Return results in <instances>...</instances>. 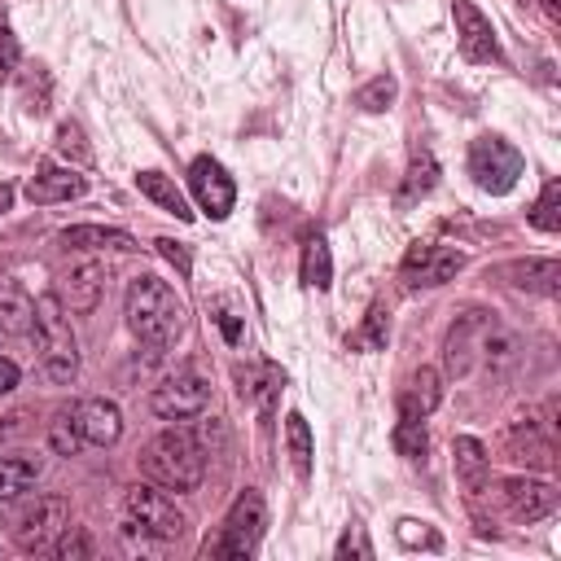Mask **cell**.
Instances as JSON below:
<instances>
[{"label": "cell", "mask_w": 561, "mask_h": 561, "mask_svg": "<svg viewBox=\"0 0 561 561\" xmlns=\"http://www.w3.org/2000/svg\"><path fill=\"white\" fill-rule=\"evenodd\" d=\"M136 188L158 206V210H167V215H175V219H193V210H188V202H184V193L175 188V180L171 175H162V171H140L136 175Z\"/></svg>", "instance_id": "24"}, {"label": "cell", "mask_w": 561, "mask_h": 561, "mask_svg": "<svg viewBox=\"0 0 561 561\" xmlns=\"http://www.w3.org/2000/svg\"><path fill=\"white\" fill-rule=\"evenodd\" d=\"M478 359H482L495 377H504V373H513V368L522 364V337H517L513 329H504V324L491 316L486 329H482V337H478Z\"/></svg>", "instance_id": "19"}, {"label": "cell", "mask_w": 561, "mask_h": 561, "mask_svg": "<svg viewBox=\"0 0 561 561\" xmlns=\"http://www.w3.org/2000/svg\"><path fill=\"white\" fill-rule=\"evenodd\" d=\"M434 184H438V162H434V153H430V149H412L408 175H403V188H399V206H408V202L434 193Z\"/></svg>", "instance_id": "26"}, {"label": "cell", "mask_w": 561, "mask_h": 561, "mask_svg": "<svg viewBox=\"0 0 561 561\" xmlns=\"http://www.w3.org/2000/svg\"><path fill=\"white\" fill-rule=\"evenodd\" d=\"M263 526H267V504H263V495H259L254 486H245V491L232 500V508H228V517H224V530H219V539L210 543V557H232V561L254 557V548H259V539H263Z\"/></svg>", "instance_id": "5"}, {"label": "cell", "mask_w": 561, "mask_h": 561, "mask_svg": "<svg viewBox=\"0 0 561 561\" xmlns=\"http://www.w3.org/2000/svg\"><path fill=\"white\" fill-rule=\"evenodd\" d=\"M543 9H548V13H552V18H557V13H561V4H557V0H543Z\"/></svg>", "instance_id": "44"}, {"label": "cell", "mask_w": 561, "mask_h": 561, "mask_svg": "<svg viewBox=\"0 0 561 561\" xmlns=\"http://www.w3.org/2000/svg\"><path fill=\"white\" fill-rule=\"evenodd\" d=\"M39 478V460L35 456H0V500H18L22 491H31Z\"/></svg>", "instance_id": "30"}, {"label": "cell", "mask_w": 561, "mask_h": 561, "mask_svg": "<svg viewBox=\"0 0 561 561\" xmlns=\"http://www.w3.org/2000/svg\"><path fill=\"white\" fill-rule=\"evenodd\" d=\"M57 153L70 158V162H79V167L92 162V145L83 140V127H79V123H61V127H57Z\"/></svg>", "instance_id": "36"}, {"label": "cell", "mask_w": 561, "mask_h": 561, "mask_svg": "<svg viewBox=\"0 0 561 561\" xmlns=\"http://www.w3.org/2000/svg\"><path fill=\"white\" fill-rule=\"evenodd\" d=\"M285 451H289L294 473L307 478V473H311V456H316V447H311V425H307L302 412H289V416H285Z\"/></svg>", "instance_id": "29"}, {"label": "cell", "mask_w": 561, "mask_h": 561, "mask_svg": "<svg viewBox=\"0 0 561 561\" xmlns=\"http://www.w3.org/2000/svg\"><path fill=\"white\" fill-rule=\"evenodd\" d=\"M394 92H399L394 75H377V79H368V83L355 92V105H359V110H368V114H381V110H390Z\"/></svg>", "instance_id": "34"}, {"label": "cell", "mask_w": 561, "mask_h": 561, "mask_svg": "<svg viewBox=\"0 0 561 561\" xmlns=\"http://www.w3.org/2000/svg\"><path fill=\"white\" fill-rule=\"evenodd\" d=\"M333 557H337V561H346V557H359V561H368V557H373V543H368L364 526H346V535L337 539Z\"/></svg>", "instance_id": "39"}, {"label": "cell", "mask_w": 561, "mask_h": 561, "mask_svg": "<svg viewBox=\"0 0 561 561\" xmlns=\"http://www.w3.org/2000/svg\"><path fill=\"white\" fill-rule=\"evenodd\" d=\"M465 267V254L456 245H434V241H412L403 263H399V280L403 289H434L456 280V272Z\"/></svg>", "instance_id": "7"}, {"label": "cell", "mask_w": 561, "mask_h": 561, "mask_svg": "<svg viewBox=\"0 0 561 561\" xmlns=\"http://www.w3.org/2000/svg\"><path fill=\"white\" fill-rule=\"evenodd\" d=\"M0 443H4V425H0Z\"/></svg>", "instance_id": "45"}, {"label": "cell", "mask_w": 561, "mask_h": 561, "mask_svg": "<svg viewBox=\"0 0 561 561\" xmlns=\"http://www.w3.org/2000/svg\"><path fill=\"white\" fill-rule=\"evenodd\" d=\"M31 320H35L31 294L18 280H0V333L22 337V333H31Z\"/></svg>", "instance_id": "22"}, {"label": "cell", "mask_w": 561, "mask_h": 561, "mask_svg": "<svg viewBox=\"0 0 561 561\" xmlns=\"http://www.w3.org/2000/svg\"><path fill=\"white\" fill-rule=\"evenodd\" d=\"M530 224L539 232H561V180H548L539 202L530 206Z\"/></svg>", "instance_id": "33"}, {"label": "cell", "mask_w": 561, "mask_h": 561, "mask_svg": "<svg viewBox=\"0 0 561 561\" xmlns=\"http://www.w3.org/2000/svg\"><path fill=\"white\" fill-rule=\"evenodd\" d=\"M386 342H390V311H386V302H373L364 311L359 329L346 333V346L351 351H386Z\"/></svg>", "instance_id": "27"}, {"label": "cell", "mask_w": 561, "mask_h": 561, "mask_svg": "<svg viewBox=\"0 0 561 561\" xmlns=\"http://www.w3.org/2000/svg\"><path fill=\"white\" fill-rule=\"evenodd\" d=\"M451 465H456V478H460V486H465L469 495L486 491V482H491V451H486L482 438L456 434V438H451Z\"/></svg>", "instance_id": "18"}, {"label": "cell", "mask_w": 561, "mask_h": 561, "mask_svg": "<svg viewBox=\"0 0 561 561\" xmlns=\"http://www.w3.org/2000/svg\"><path fill=\"white\" fill-rule=\"evenodd\" d=\"M66 522H70V504L61 495H35L13 517V543L22 552H48V543L61 535Z\"/></svg>", "instance_id": "9"}, {"label": "cell", "mask_w": 561, "mask_h": 561, "mask_svg": "<svg viewBox=\"0 0 561 561\" xmlns=\"http://www.w3.org/2000/svg\"><path fill=\"white\" fill-rule=\"evenodd\" d=\"M9 206H13V184H4V180H0V215H4Z\"/></svg>", "instance_id": "43"}, {"label": "cell", "mask_w": 561, "mask_h": 561, "mask_svg": "<svg viewBox=\"0 0 561 561\" xmlns=\"http://www.w3.org/2000/svg\"><path fill=\"white\" fill-rule=\"evenodd\" d=\"M206 403H210V377H206L202 364H180V368L167 373V377L153 386V394H149V408H153V416H162V421H188V416H197Z\"/></svg>", "instance_id": "4"}, {"label": "cell", "mask_w": 561, "mask_h": 561, "mask_svg": "<svg viewBox=\"0 0 561 561\" xmlns=\"http://www.w3.org/2000/svg\"><path fill=\"white\" fill-rule=\"evenodd\" d=\"M48 552L57 557V561H88L92 552H96V543H92V535L83 530V526H61V535L48 543Z\"/></svg>", "instance_id": "32"}, {"label": "cell", "mask_w": 561, "mask_h": 561, "mask_svg": "<svg viewBox=\"0 0 561 561\" xmlns=\"http://www.w3.org/2000/svg\"><path fill=\"white\" fill-rule=\"evenodd\" d=\"M508 276L522 285V289H535L543 298H557L561 294V263L557 259H526V263H513Z\"/></svg>", "instance_id": "25"}, {"label": "cell", "mask_w": 561, "mask_h": 561, "mask_svg": "<svg viewBox=\"0 0 561 561\" xmlns=\"http://www.w3.org/2000/svg\"><path fill=\"white\" fill-rule=\"evenodd\" d=\"M215 324H219V333H224V337H228L232 346L241 342V320H237V311H228V307H224V311L215 316Z\"/></svg>", "instance_id": "41"}, {"label": "cell", "mask_w": 561, "mask_h": 561, "mask_svg": "<svg viewBox=\"0 0 561 561\" xmlns=\"http://www.w3.org/2000/svg\"><path fill=\"white\" fill-rule=\"evenodd\" d=\"M88 193V180L75 171V167H39L31 180H26V197L35 206H53V202H75Z\"/></svg>", "instance_id": "17"}, {"label": "cell", "mask_w": 561, "mask_h": 561, "mask_svg": "<svg viewBox=\"0 0 561 561\" xmlns=\"http://www.w3.org/2000/svg\"><path fill=\"white\" fill-rule=\"evenodd\" d=\"M188 188H193L197 206H202L210 219H228V210H232V202H237V184H232V175L224 171L219 158H210V153L193 158V167H188Z\"/></svg>", "instance_id": "11"}, {"label": "cell", "mask_w": 561, "mask_h": 561, "mask_svg": "<svg viewBox=\"0 0 561 561\" xmlns=\"http://www.w3.org/2000/svg\"><path fill=\"white\" fill-rule=\"evenodd\" d=\"M127 517L140 522L153 539L162 543H175L184 530H188V517L175 508V500L167 491H158V482H136L127 491Z\"/></svg>", "instance_id": "8"}, {"label": "cell", "mask_w": 561, "mask_h": 561, "mask_svg": "<svg viewBox=\"0 0 561 561\" xmlns=\"http://www.w3.org/2000/svg\"><path fill=\"white\" fill-rule=\"evenodd\" d=\"M153 245H158V254H162V259H167V263H171L180 276H188V272H193V259H188V250H184L180 241H171V237H158Z\"/></svg>", "instance_id": "40"}, {"label": "cell", "mask_w": 561, "mask_h": 561, "mask_svg": "<svg viewBox=\"0 0 561 561\" xmlns=\"http://www.w3.org/2000/svg\"><path fill=\"white\" fill-rule=\"evenodd\" d=\"M206 447L193 430H162L140 447V473L162 491H197L206 478Z\"/></svg>", "instance_id": "2"}, {"label": "cell", "mask_w": 561, "mask_h": 561, "mask_svg": "<svg viewBox=\"0 0 561 561\" xmlns=\"http://www.w3.org/2000/svg\"><path fill=\"white\" fill-rule=\"evenodd\" d=\"M302 285H311V289H329L333 285V254H329L324 232H311L302 241Z\"/></svg>", "instance_id": "28"}, {"label": "cell", "mask_w": 561, "mask_h": 561, "mask_svg": "<svg viewBox=\"0 0 561 561\" xmlns=\"http://www.w3.org/2000/svg\"><path fill=\"white\" fill-rule=\"evenodd\" d=\"M486 320H491L486 311H469V316H460V320L451 324V333H447V342H443V364H447L451 377H465V373L473 368V359H478V337H482Z\"/></svg>", "instance_id": "16"}, {"label": "cell", "mask_w": 561, "mask_h": 561, "mask_svg": "<svg viewBox=\"0 0 561 561\" xmlns=\"http://www.w3.org/2000/svg\"><path fill=\"white\" fill-rule=\"evenodd\" d=\"M394 535H399L403 548H438V543H443L425 522H412V517H403V522L394 526Z\"/></svg>", "instance_id": "38"}, {"label": "cell", "mask_w": 561, "mask_h": 561, "mask_svg": "<svg viewBox=\"0 0 561 561\" xmlns=\"http://www.w3.org/2000/svg\"><path fill=\"white\" fill-rule=\"evenodd\" d=\"M451 18H456V44H460L465 61H500L495 26L486 22V13L473 0H451Z\"/></svg>", "instance_id": "13"}, {"label": "cell", "mask_w": 561, "mask_h": 561, "mask_svg": "<svg viewBox=\"0 0 561 561\" xmlns=\"http://www.w3.org/2000/svg\"><path fill=\"white\" fill-rule=\"evenodd\" d=\"M557 486L548 482V478H504L500 482V504H504V513L513 517V522H539V517H548L552 508H557Z\"/></svg>", "instance_id": "12"}, {"label": "cell", "mask_w": 561, "mask_h": 561, "mask_svg": "<svg viewBox=\"0 0 561 561\" xmlns=\"http://www.w3.org/2000/svg\"><path fill=\"white\" fill-rule=\"evenodd\" d=\"M443 403V377L434 373V368H412L408 373V381L399 386V412H408V416H430L434 408Z\"/></svg>", "instance_id": "21"}, {"label": "cell", "mask_w": 561, "mask_h": 561, "mask_svg": "<svg viewBox=\"0 0 561 561\" xmlns=\"http://www.w3.org/2000/svg\"><path fill=\"white\" fill-rule=\"evenodd\" d=\"M48 447H53L57 456H75V451L83 447V438H79V430H75L70 412H61V416L48 425Z\"/></svg>", "instance_id": "37"}, {"label": "cell", "mask_w": 561, "mask_h": 561, "mask_svg": "<svg viewBox=\"0 0 561 561\" xmlns=\"http://www.w3.org/2000/svg\"><path fill=\"white\" fill-rule=\"evenodd\" d=\"M526 171V158L504 140V136H478L469 145V175L482 193H508Z\"/></svg>", "instance_id": "6"}, {"label": "cell", "mask_w": 561, "mask_h": 561, "mask_svg": "<svg viewBox=\"0 0 561 561\" xmlns=\"http://www.w3.org/2000/svg\"><path fill=\"white\" fill-rule=\"evenodd\" d=\"M18 377H22V373H18V364H13L9 355H0V394H9V390L18 386Z\"/></svg>", "instance_id": "42"}, {"label": "cell", "mask_w": 561, "mask_h": 561, "mask_svg": "<svg viewBox=\"0 0 561 561\" xmlns=\"http://www.w3.org/2000/svg\"><path fill=\"white\" fill-rule=\"evenodd\" d=\"M70 421H75L79 438L92 443V447H114L123 438V412H118L114 399H83L70 412Z\"/></svg>", "instance_id": "15"}, {"label": "cell", "mask_w": 561, "mask_h": 561, "mask_svg": "<svg viewBox=\"0 0 561 561\" xmlns=\"http://www.w3.org/2000/svg\"><path fill=\"white\" fill-rule=\"evenodd\" d=\"M101 298H105V263H101V259H79V263H70L66 289H61L66 311L92 316V311L101 307Z\"/></svg>", "instance_id": "14"}, {"label": "cell", "mask_w": 561, "mask_h": 561, "mask_svg": "<svg viewBox=\"0 0 561 561\" xmlns=\"http://www.w3.org/2000/svg\"><path fill=\"white\" fill-rule=\"evenodd\" d=\"M18 66H22V48H18V39H13L9 9H4V0H0V83H9V79L18 75Z\"/></svg>", "instance_id": "35"}, {"label": "cell", "mask_w": 561, "mask_h": 561, "mask_svg": "<svg viewBox=\"0 0 561 561\" xmlns=\"http://www.w3.org/2000/svg\"><path fill=\"white\" fill-rule=\"evenodd\" d=\"M390 443H394V451H399V456L421 460V456H425V447H430L425 416H408V412H399V421H394V430H390Z\"/></svg>", "instance_id": "31"}, {"label": "cell", "mask_w": 561, "mask_h": 561, "mask_svg": "<svg viewBox=\"0 0 561 561\" xmlns=\"http://www.w3.org/2000/svg\"><path fill=\"white\" fill-rule=\"evenodd\" d=\"M31 333L39 342V359H44V377L66 386L79 373V351H75V333H70V316L61 294H39L35 298V320Z\"/></svg>", "instance_id": "3"}, {"label": "cell", "mask_w": 561, "mask_h": 561, "mask_svg": "<svg viewBox=\"0 0 561 561\" xmlns=\"http://www.w3.org/2000/svg\"><path fill=\"white\" fill-rule=\"evenodd\" d=\"M123 316H127L131 337L140 346H149V351H167L180 337V329H184V302H180V294L162 276H153V272H140L127 285Z\"/></svg>", "instance_id": "1"}, {"label": "cell", "mask_w": 561, "mask_h": 561, "mask_svg": "<svg viewBox=\"0 0 561 561\" xmlns=\"http://www.w3.org/2000/svg\"><path fill=\"white\" fill-rule=\"evenodd\" d=\"M61 241L75 250H136V237L123 228H105V224H75L61 228Z\"/></svg>", "instance_id": "23"}, {"label": "cell", "mask_w": 561, "mask_h": 561, "mask_svg": "<svg viewBox=\"0 0 561 561\" xmlns=\"http://www.w3.org/2000/svg\"><path fill=\"white\" fill-rule=\"evenodd\" d=\"M500 456H504V460H517V465L552 469V465H557L552 421H535V416H517V421H508V430L500 434Z\"/></svg>", "instance_id": "10"}, {"label": "cell", "mask_w": 561, "mask_h": 561, "mask_svg": "<svg viewBox=\"0 0 561 561\" xmlns=\"http://www.w3.org/2000/svg\"><path fill=\"white\" fill-rule=\"evenodd\" d=\"M280 386H285V373H280L276 364H267V359L237 368V390H241V399H250L259 412H272Z\"/></svg>", "instance_id": "20"}]
</instances>
